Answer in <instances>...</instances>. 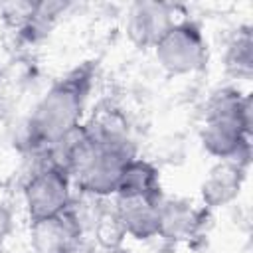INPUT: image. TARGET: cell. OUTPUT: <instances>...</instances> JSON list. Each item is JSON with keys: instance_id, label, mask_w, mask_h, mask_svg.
Listing matches in <instances>:
<instances>
[{"instance_id": "cell-1", "label": "cell", "mask_w": 253, "mask_h": 253, "mask_svg": "<svg viewBox=\"0 0 253 253\" xmlns=\"http://www.w3.org/2000/svg\"><path fill=\"white\" fill-rule=\"evenodd\" d=\"M251 134V99L233 87L217 91L206 111L200 130L204 148L219 160L247 164Z\"/></svg>"}, {"instance_id": "cell-2", "label": "cell", "mask_w": 253, "mask_h": 253, "mask_svg": "<svg viewBox=\"0 0 253 253\" xmlns=\"http://www.w3.org/2000/svg\"><path fill=\"white\" fill-rule=\"evenodd\" d=\"M89 91V75L77 71L57 81L36 105L30 117V138L42 148H49L81 126Z\"/></svg>"}, {"instance_id": "cell-3", "label": "cell", "mask_w": 253, "mask_h": 253, "mask_svg": "<svg viewBox=\"0 0 253 253\" xmlns=\"http://www.w3.org/2000/svg\"><path fill=\"white\" fill-rule=\"evenodd\" d=\"M156 59L170 75H190L208 61V43L202 30L190 20H176L154 45Z\"/></svg>"}, {"instance_id": "cell-4", "label": "cell", "mask_w": 253, "mask_h": 253, "mask_svg": "<svg viewBox=\"0 0 253 253\" xmlns=\"http://www.w3.org/2000/svg\"><path fill=\"white\" fill-rule=\"evenodd\" d=\"M132 156H134L132 152L95 144L87 134V150L81 156L71 178H75V184L79 186L81 192L93 198H105V196L117 194L121 172Z\"/></svg>"}, {"instance_id": "cell-5", "label": "cell", "mask_w": 253, "mask_h": 253, "mask_svg": "<svg viewBox=\"0 0 253 253\" xmlns=\"http://www.w3.org/2000/svg\"><path fill=\"white\" fill-rule=\"evenodd\" d=\"M24 204L32 223L65 215L71 206V178L55 166H42L24 186Z\"/></svg>"}, {"instance_id": "cell-6", "label": "cell", "mask_w": 253, "mask_h": 253, "mask_svg": "<svg viewBox=\"0 0 253 253\" xmlns=\"http://www.w3.org/2000/svg\"><path fill=\"white\" fill-rule=\"evenodd\" d=\"M176 22L174 6L166 2H134L126 16V34L138 47H154Z\"/></svg>"}, {"instance_id": "cell-7", "label": "cell", "mask_w": 253, "mask_h": 253, "mask_svg": "<svg viewBox=\"0 0 253 253\" xmlns=\"http://www.w3.org/2000/svg\"><path fill=\"white\" fill-rule=\"evenodd\" d=\"M162 200V198H160ZM160 200L146 198H119L117 221L132 239L158 237V206Z\"/></svg>"}, {"instance_id": "cell-8", "label": "cell", "mask_w": 253, "mask_h": 253, "mask_svg": "<svg viewBox=\"0 0 253 253\" xmlns=\"http://www.w3.org/2000/svg\"><path fill=\"white\" fill-rule=\"evenodd\" d=\"M245 176V164L237 160H221L215 164L204 184H202V200L208 208H221L229 204L241 190Z\"/></svg>"}, {"instance_id": "cell-9", "label": "cell", "mask_w": 253, "mask_h": 253, "mask_svg": "<svg viewBox=\"0 0 253 253\" xmlns=\"http://www.w3.org/2000/svg\"><path fill=\"white\" fill-rule=\"evenodd\" d=\"M200 211L188 200H160L158 206V237L180 241L188 239L200 227Z\"/></svg>"}, {"instance_id": "cell-10", "label": "cell", "mask_w": 253, "mask_h": 253, "mask_svg": "<svg viewBox=\"0 0 253 253\" xmlns=\"http://www.w3.org/2000/svg\"><path fill=\"white\" fill-rule=\"evenodd\" d=\"M117 196L119 198L160 200L162 192H160V174H158V170L148 160L132 156L121 172Z\"/></svg>"}, {"instance_id": "cell-11", "label": "cell", "mask_w": 253, "mask_h": 253, "mask_svg": "<svg viewBox=\"0 0 253 253\" xmlns=\"http://www.w3.org/2000/svg\"><path fill=\"white\" fill-rule=\"evenodd\" d=\"M227 67L235 75L249 77L251 67H253V42H251V32L249 28H243L237 32L233 42L229 43L227 49Z\"/></svg>"}, {"instance_id": "cell-12", "label": "cell", "mask_w": 253, "mask_h": 253, "mask_svg": "<svg viewBox=\"0 0 253 253\" xmlns=\"http://www.w3.org/2000/svg\"><path fill=\"white\" fill-rule=\"evenodd\" d=\"M12 227H14V215H12V210L0 202V245L8 239V235L12 233Z\"/></svg>"}]
</instances>
